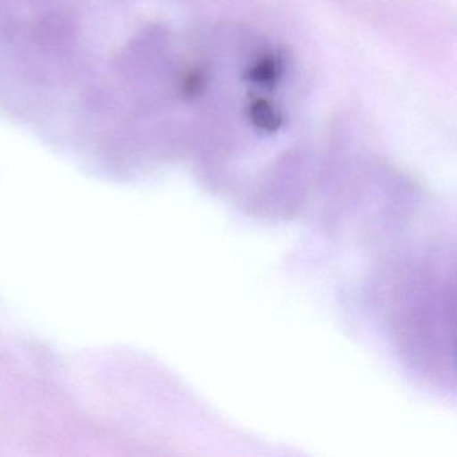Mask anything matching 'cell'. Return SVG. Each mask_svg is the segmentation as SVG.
<instances>
[{"label": "cell", "mask_w": 457, "mask_h": 457, "mask_svg": "<svg viewBox=\"0 0 457 457\" xmlns=\"http://www.w3.org/2000/svg\"><path fill=\"white\" fill-rule=\"evenodd\" d=\"M247 113L253 127L262 132L274 133L282 127L283 117L279 109L264 98H251Z\"/></svg>", "instance_id": "cell-1"}, {"label": "cell", "mask_w": 457, "mask_h": 457, "mask_svg": "<svg viewBox=\"0 0 457 457\" xmlns=\"http://www.w3.org/2000/svg\"><path fill=\"white\" fill-rule=\"evenodd\" d=\"M280 62L277 57L266 55L259 58L247 71V79L259 87H271L280 79Z\"/></svg>", "instance_id": "cell-2"}, {"label": "cell", "mask_w": 457, "mask_h": 457, "mask_svg": "<svg viewBox=\"0 0 457 457\" xmlns=\"http://www.w3.org/2000/svg\"><path fill=\"white\" fill-rule=\"evenodd\" d=\"M204 87V79L200 76L199 73H191L187 77L186 82H184V93L188 97H194V96L199 95Z\"/></svg>", "instance_id": "cell-3"}]
</instances>
